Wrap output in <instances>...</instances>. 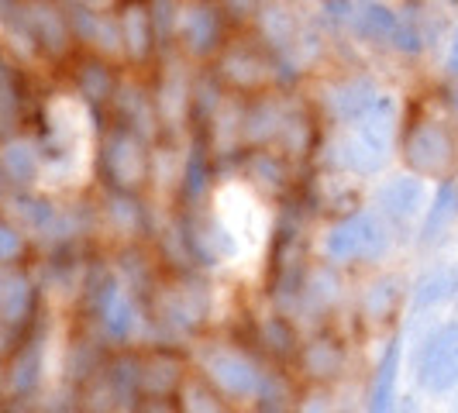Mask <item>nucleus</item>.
Wrapping results in <instances>:
<instances>
[{
    "label": "nucleus",
    "mask_w": 458,
    "mask_h": 413,
    "mask_svg": "<svg viewBox=\"0 0 458 413\" xmlns=\"http://www.w3.org/2000/svg\"><path fill=\"white\" fill-rule=\"evenodd\" d=\"M383 241H386L383 228H379L372 217H359V221H352L348 228L338 231V234L331 238V252L335 255H372L383 249Z\"/></svg>",
    "instance_id": "f03ea898"
},
{
    "label": "nucleus",
    "mask_w": 458,
    "mask_h": 413,
    "mask_svg": "<svg viewBox=\"0 0 458 413\" xmlns=\"http://www.w3.org/2000/svg\"><path fill=\"white\" fill-rule=\"evenodd\" d=\"M420 383L428 390H448L458 383V324L441 327L420 351Z\"/></svg>",
    "instance_id": "f257e3e1"
}]
</instances>
